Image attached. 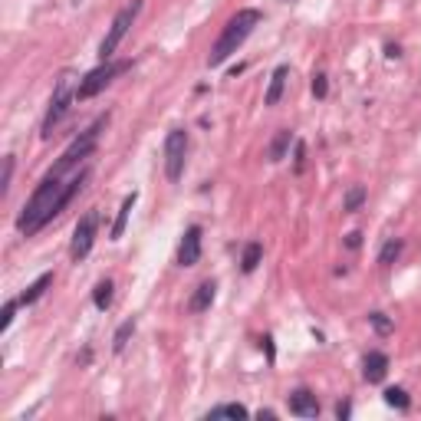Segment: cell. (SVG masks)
<instances>
[{"label": "cell", "instance_id": "6da1fadb", "mask_svg": "<svg viewBox=\"0 0 421 421\" xmlns=\"http://www.w3.org/2000/svg\"><path fill=\"white\" fill-rule=\"evenodd\" d=\"M63 178H66V175H53V171H46V178L36 185V191L30 195V201L23 204V211H20V217H17V231L23 234V237H33V234L43 231L53 217L63 214L66 204H70L72 197L82 191L86 178H89V168L72 171L70 181H63Z\"/></svg>", "mask_w": 421, "mask_h": 421}, {"label": "cell", "instance_id": "7a4b0ae2", "mask_svg": "<svg viewBox=\"0 0 421 421\" xmlns=\"http://www.w3.org/2000/svg\"><path fill=\"white\" fill-rule=\"evenodd\" d=\"M260 23V10H237L231 20L224 23L221 36H217V43L211 46V53H207V66L214 70V66L227 63L237 50L244 46V40L253 33V27Z\"/></svg>", "mask_w": 421, "mask_h": 421}, {"label": "cell", "instance_id": "3957f363", "mask_svg": "<svg viewBox=\"0 0 421 421\" xmlns=\"http://www.w3.org/2000/svg\"><path fill=\"white\" fill-rule=\"evenodd\" d=\"M106 126H109V112H106V116H99L96 122L86 129V132H80V138H72L70 148L56 158V165L50 171H53V175H72V171H80V165L86 162L92 152H96L99 135H102V129H106Z\"/></svg>", "mask_w": 421, "mask_h": 421}, {"label": "cell", "instance_id": "277c9868", "mask_svg": "<svg viewBox=\"0 0 421 421\" xmlns=\"http://www.w3.org/2000/svg\"><path fill=\"white\" fill-rule=\"evenodd\" d=\"M142 13V0H132V4H126V7L116 13V20H112V27H109V33L102 36V43H99V60L102 63H109L112 56H116V50H119V43L126 40V33H129V27L135 23V17Z\"/></svg>", "mask_w": 421, "mask_h": 421}, {"label": "cell", "instance_id": "5b68a950", "mask_svg": "<svg viewBox=\"0 0 421 421\" xmlns=\"http://www.w3.org/2000/svg\"><path fill=\"white\" fill-rule=\"evenodd\" d=\"M129 66H132V60H119V63H116V60H109V63L96 66L92 72H86V76L80 80V86H76V102H86V99L99 96V92L106 89L119 72H126Z\"/></svg>", "mask_w": 421, "mask_h": 421}, {"label": "cell", "instance_id": "8992f818", "mask_svg": "<svg viewBox=\"0 0 421 421\" xmlns=\"http://www.w3.org/2000/svg\"><path fill=\"white\" fill-rule=\"evenodd\" d=\"M70 86H72V76H70V72H63V76L56 80L53 99H50V109H46L43 129H40V135H43V138H50V135H53V129L60 126V122H63V116L70 112V102L76 99V92H72Z\"/></svg>", "mask_w": 421, "mask_h": 421}, {"label": "cell", "instance_id": "52a82bcc", "mask_svg": "<svg viewBox=\"0 0 421 421\" xmlns=\"http://www.w3.org/2000/svg\"><path fill=\"white\" fill-rule=\"evenodd\" d=\"M185 162H188V132L171 129L168 138H165V175H168V181H181Z\"/></svg>", "mask_w": 421, "mask_h": 421}, {"label": "cell", "instance_id": "ba28073f", "mask_svg": "<svg viewBox=\"0 0 421 421\" xmlns=\"http://www.w3.org/2000/svg\"><path fill=\"white\" fill-rule=\"evenodd\" d=\"M96 231H99V214L96 211H89L86 217H80V224H76V231H72V244H70V257L76 260V263L89 257L92 244H96Z\"/></svg>", "mask_w": 421, "mask_h": 421}, {"label": "cell", "instance_id": "9c48e42d", "mask_svg": "<svg viewBox=\"0 0 421 421\" xmlns=\"http://www.w3.org/2000/svg\"><path fill=\"white\" fill-rule=\"evenodd\" d=\"M197 260H201V227L191 224L181 237V247H178V263L181 267H195Z\"/></svg>", "mask_w": 421, "mask_h": 421}, {"label": "cell", "instance_id": "30bf717a", "mask_svg": "<svg viewBox=\"0 0 421 421\" xmlns=\"http://www.w3.org/2000/svg\"><path fill=\"white\" fill-rule=\"evenodd\" d=\"M290 412L300 415V418H316L319 415V402H316V395L310 388H296L290 395Z\"/></svg>", "mask_w": 421, "mask_h": 421}, {"label": "cell", "instance_id": "8fae6325", "mask_svg": "<svg viewBox=\"0 0 421 421\" xmlns=\"http://www.w3.org/2000/svg\"><path fill=\"white\" fill-rule=\"evenodd\" d=\"M362 376H366V382H382V378L388 376V356L386 352H368Z\"/></svg>", "mask_w": 421, "mask_h": 421}, {"label": "cell", "instance_id": "7c38bea8", "mask_svg": "<svg viewBox=\"0 0 421 421\" xmlns=\"http://www.w3.org/2000/svg\"><path fill=\"white\" fill-rule=\"evenodd\" d=\"M214 293H217V283H214V280H204V283L195 290V296H191L188 310H191V313H204V310H211V303H214Z\"/></svg>", "mask_w": 421, "mask_h": 421}, {"label": "cell", "instance_id": "4fadbf2b", "mask_svg": "<svg viewBox=\"0 0 421 421\" xmlns=\"http://www.w3.org/2000/svg\"><path fill=\"white\" fill-rule=\"evenodd\" d=\"M287 76H290V66H277V70H273V76H270V86H267V96H263V102H267V106H277L280 99H283V89H287Z\"/></svg>", "mask_w": 421, "mask_h": 421}, {"label": "cell", "instance_id": "5bb4252c", "mask_svg": "<svg viewBox=\"0 0 421 421\" xmlns=\"http://www.w3.org/2000/svg\"><path fill=\"white\" fill-rule=\"evenodd\" d=\"M290 145H293V132L290 129H280L277 135H273V142H270V148H267V162H283L287 158V152H290Z\"/></svg>", "mask_w": 421, "mask_h": 421}, {"label": "cell", "instance_id": "9a60e30c", "mask_svg": "<svg viewBox=\"0 0 421 421\" xmlns=\"http://www.w3.org/2000/svg\"><path fill=\"white\" fill-rule=\"evenodd\" d=\"M50 287H53V273H43V277H36L33 283H30V287H27V290H23V293L17 296V300H20V306H30V303H36V300H40V296H43Z\"/></svg>", "mask_w": 421, "mask_h": 421}, {"label": "cell", "instance_id": "2e32d148", "mask_svg": "<svg viewBox=\"0 0 421 421\" xmlns=\"http://www.w3.org/2000/svg\"><path fill=\"white\" fill-rule=\"evenodd\" d=\"M135 201H138V195H135V191L122 197V207H119V214H116V224H112V231H109V237H112V241H119V237H122V231H126V224H129V214H132Z\"/></svg>", "mask_w": 421, "mask_h": 421}, {"label": "cell", "instance_id": "e0dca14e", "mask_svg": "<svg viewBox=\"0 0 421 421\" xmlns=\"http://www.w3.org/2000/svg\"><path fill=\"white\" fill-rule=\"evenodd\" d=\"M260 257H263V247H260V244H247V247H244V260H241L244 273H253L257 263H260Z\"/></svg>", "mask_w": 421, "mask_h": 421}, {"label": "cell", "instance_id": "ac0fdd59", "mask_svg": "<svg viewBox=\"0 0 421 421\" xmlns=\"http://www.w3.org/2000/svg\"><path fill=\"white\" fill-rule=\"evenodd\" d=\"M362 201H366V188H362V185H352L349 191H346V197H342V211H359V207H362Z\"/></svg>", "mask_w": 421, "mask_h": 421}, {"label": "cell", "instance_id": "d6986e66", "mask_svg": "<svg viewBox=\"0 0 421 421\" xmlns=\"http://www.w3.org/2000/svg\"><path fill=\"white\" fill-rule=\"evenodd\" d=\"M92 303H96V310H109V306H112V283H109V280H102V283L92 290Z\"/></svg>", "mask_w": 421, "mask_h": 421}, {"label": "cell", "instance_id": "ffe728a7", "mask_svg": "<svg viewBox=\"0 0 421 421\" xmlns=\"http://www.w3.org/2000/svg\"><path fill=\"white\" fill-rule=\"evenodd\" d=\"M132 332H135V319H126V323L116 329V339H112V349L122 352L129 346V339H132Z\"/></svg>", "mask_w": 421, "mask_h": 421}, {"label": "cell", "instance_id": "44dd1931", "mask_svg": "<svg viewBox=\"0 0 421 421\" xmlns=\"http://www.w3.org/2000/svg\"><path fill=\"white\" fill-rule=\"evenodd\" d=\"M247 408L244 405H217V408H211V418H247Z\"/></svg>", "mask_w": 421, "mask_h": 421}, {"label": "cell", "instance_id": "7402d4cb", "mask_svg": "<svg viewBox=\"0 0 421 421\" xmlns=\"http://www.w3.org/2000/svg\"><path fill=\"white\" fill-rule=\"evenodd\" d=\"M386 402L392 405V408H408V405H412V398H408V392H405V388H398V386H392V388H386Z\"/></svg>", "mask_w": 421, "mask_h": 421}, {"label": "cell", "instance_id": "603a6c76", "mask_svg": "<svg viewBox=\"0 0 421 421\" xmlns=\"http://www.w3.org/2000/svg\"><path fill=\"white\" fill-rule=\"evenodd\" d=\"M402 247H405L402 241H388L386 247H382V253H378V263H382V267H388L392 260H398V253H402Z\"/></svg>", "mask_w": 421, "mask_h": 421}, {"label": "cell", "instance_id": "cb8c5ba5", "mask_svg": "<svg viewBox=\"0 0 421 421\" xmlns=\"http://www.w3.org/2000/svg\"><path fill=\"white\" fill-rule=\"evenodd\" d=\"M10 178H13V155L4 158V175H0V195H7L10 191Z\"/></svg>", "mask_w": 421, "mask_h": 421}, {"label": "cell", "instance_id": "d4e9b609", "mask_svg": "<svg viewBox=\"0 0 421 421\" xmlns=\"http://www.w3.org/2000/svg\"><path fill=\"white\" fill-rule=\"evenodd\" d=\"M17 306H20V300H7V303H4V319H0V332L10 329V323H13V313H17Z\"/></svg>", "mask_w": 421, "mask_h": 421}, {"label": "cell", "instance_id": "484cf974", "mask_svg": "<svg viewBox=\"0 0 421 421\" xmlns=\"http://www.w3.org/2000/svg\"><path fill=\"white\" fill-rule=\"evenodd\" d=\"M326 92H329V82H326L323 72H316V76H313V96L316 99H326Z\"/></svg>", "mask_w": 421, "mask_h": 421}, {"label": "cell", "instance_id": "4316f807", "mask_svg": "<svg viewBox=\"0 0 421 421\" xmlns=\"http://www.w3.org/2000/svg\"><path fill=\"white\" fill-rule=\"evenodd\" d=\"M368 319H372V326H376V329L382 332V336H386V332H392V323L386 319V313H372Z\"/></svg>", "mask_w": 421, "mask_h": 421}, {"label": "cell", "instance_id": "83f0119b", "mask_svg": "<svg viewBox=\"0 0 421 421\" xmlns=\"http://www.w3.org/2000/svg\"><path fill=\"white\" fill-rule=\"evenodd\" d=\"M303 162H306V145L296 142V171H303Z\"/></svg>", "mask_w": 421, "mask_h": 421}, {"label": "cell", "instance_id": "f1b7e54d", "mask_svg": "<svg viewBox=\"0 0 421 421\" xmlns=\"http://www.w3.org/2000/svg\"><path fill=\"white\" fill-rule=\"evenodd\" d=\"M349 412H352L349 402H339V405H336V415H339V418H349Z\"/></svg>", "mask_w": 421, "mask_h": 421}, {"label": "cell", "instance_id": "f546056e", "mask_svg": "<svg viewBox=\"0 0 421 421\" xmlns=\"http://www.w3.org/2000/svg\"><path fill=\"white\" fill-rule=\"evenodd\" d=\"M359 237H362V234H356V231H352V234H349V237H346V244H349L352 251H356V247H359Z\"/></svg>", "mask_w": 421, "mask_h": 421}, {"label": "cell", "instance_id": "4dcf8cb0", "mask_svg": "<svg viewBox=\"0 0 421 421\" xmlns=\"http://www.w3.org/2000/svg\"><path fill=\"white\" fill-rule=\"evenodd\" d=\"M270 342H273V339H270V336H263V339H260V346H263V349H267V356L273 359V346H270Z\"/></svg>", "mask_w": 421, "mask_h": 421}]
</instances>
